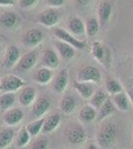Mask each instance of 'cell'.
Returning a JSON list of instances; mask_svg holds the SVG:
<instances>
[{
    "instance_id": "obj_1",
    "label": "cell",
    "mask_w": 133,
    "mask_h": 149,
    "mask_svg": "<svg viewBox=\"0 0 133 149\" xmlns=\"http://www.w3.org/2000/svg\"><path fill=\"white\" fill-rule=\"evenodd\" d=\"M119 133L117 124L111 119L106 118L100 122L96 131V143L101 148L109 149L115 144Z\"/></svg>"
},
{
    "instance_id": "obj_2",
    "label": "cell",
    "mask_w": 133,
    "mask_h": 149,
    "mask_svg": "<svg viewBox=\"0 0 133 149\" xmlns=\"http://www.w3.org/2000/svg\"><path fill=\"white\" fill-rule=\"evenodd\" d=\"M88 134L79 122L72 121L67 124L64 130V139L71 145H81L86 142Z\"/></svg>"
},
{
    "instance_id": "obj_3",
    "label": "cell",
    "mask_w": 133,
    "mask_h": 149,
    "mask_svg": "<svg viewBox=\"0 0 133 149\" xmlns=\"http://www.w3.org/2000/svg\"><path fill=\"white\" fill-rule=\"evenodd\" d=\"M53 33H54V35L57 37L58 40H61L63 42L71 45L75 49L84 50V48H86V46H88L86 41L77 39L72 34H71V33H69L68 31L64 30V29H62V28H55L54 30H53Z\"/></svg>"
},
{
    "instance_id": "obj_4",
    "label": "cell",
    "mask_w": 133,
    "mask_h": 149,
    "mask_svg": "<svg viewBox=\"0 0 133 149\" xmlns=\"http://www.w3.org/2000/svg\"><path fill=\"white\" fill-rule=\"evenodd\" d=\"M1 91L3 93H15L26 86L22 79L15 74H7L0 80Z\"/></svg>"
},
{
    "instance_id": "obj_5",
    "label": "cell",
    "mask_w": 133,
    "mask_h": 149,
    "mask_svg": "<svg viewBox=\"0 0 133 149\" xmlns=\"http://www.w3.org/2000/svg\"><path fill=\"white\" fill-rule=\"evenodd\" d=\"M101 80L100 70L93 66L83 67L77 74V81L84 83H98Z\"/></svg>"
},
{
    "instance_id": "obj_6",
    "label": "cell",
    "mask_w": 133,
    "mask_h": 149,
    "mask_svg": "<svg viewBox=\"0 0 133 149\" xmlns=\"http://www.w3.org/2000/svg\"><path fill=\"white\" fill-rule=\"evenodd\" d=\"M38 61V52L36 50L26 53L24 56L20 57L18 63L16 64L15 70L20 73L31 71Z\"/></svg>"
},
{
    "instance_id": "obj_7",
    "label": "cell",
    "mask_w": 133,
    "mask_h": 149,
    "mask_svg": "<svg viewBox=\"0 0 133 149\" xmlns=\"http://www.w3.org/2000/svg\"><path fill=\"white\" fill-rule=\"evenodd\" d=\"M44 35L41 30L37 28H31L26 31L22 36V43L27 48H35L42 43Z\"/></svg>"
},
{
    "instance_id": "obj_8",
    "label": "cell",
    "mask_w": 133,
    "mask_h": 149,
    "mask_svg": "<svg viewBox=\"0 0 133 149\" xmlns=\"http://www.w3.org/2000/svg\"><path fill=\"white\" fill-rule=\"evenodd\" d=\"M51 102L47 97H37L32 103L31 107V115L35 119L44 117V115L47 113L50 109Z\"/></svg>"
},
{
    "instance_id": "obj_9",
    "label": "cell",
    "mask_w": 133,
    "mask_h": 149,
    "mask_svg": "<svg viewBox=\"0 0 133 149\" xmlns=\"http://www.w3.org/2000/svg\"><path fill=\"white\" fill-rule=\"evenodd\" d=\"M20 50L15 45H10L7 47L5 53H4L3 59H2V66L4 69H11L16 66L20 59Z\"/></svg>"
},
{
    "instance_id": "obj_10",
    "label": "cell",
    "mask_w": 133,
    "mask_h": 149,
    "mask_svg": "<svg viewBox=\"0 0 133 149\" xmlns=\"http://www.w3.org/2000/svg\"><path fill=\"white\" fill-rule=\"evenodd\" d=\"M38 20L46 27H53L60 20V14L54 8H48L38 15Z\"/></svg>"
},
{
    "instance_id": "obj_11",
    "label": "cell",
    "mask_w": 133,
    "mask_h": 149,
    "mask_svg": "<svg viewBox=\"0 0 133 149\" xmlns=\"http://www.w3.org/2000/svg\"><path fill=\"white\" fill-rule=\"evenodd\" d=\"M24 119V111L19 107H12L6 110L3 115V122L8 126H15Z\"/></svg>"
},
{
    "instance_id": "obj_12",
    "label": "cell",
    "mask_w": 133,
    "mask_h": 149,
    "mask_svg": "<svg viewBox=\"0 0 133 149\" xmlns=\"http://www.w3.org/2000/svg\"><path fill=\"white\" fill-rule=\"evenodd\" d=\"M112 13V3L110 0H101L97 9L98 23L100 27H103L109 21Z\"/></svg>"
},
{
    "instance_id": "obj_13",
    "label": "cell",
    "mask_w": 133,
    "mask_h": 149,
    "mask_svg": "<svg viewBox=\"0 0 133 149\" xmlns=\"http://www.w3.org/2000/svg\"><path fill=\"white\" fill-rule=\"evenodd\" d=\"M17 100L22 107H30L36 100V90L33 86H24L18 93Z\"/></svg>"
},
{
    "instance_id": "obj_14",
    "label": "cell",
    "mask_w": 133,
    "mask_h": 149,
    "mask_svg": "<svg viewBox=\"0 0 133 149\" xmlns=\"http://www.w3.org/2000/svg\"><path fill=\"white\" fill-rule=\"evenodd\" d=\"M68 84H69V72L68 69H63L56 76L53 83V90L58 93H63L66 91Z\"/></svg>"
},
{
    "instance_id": "obj_15",
    "label": "cell",
    "mask_w": 133,
    "mask_h": 149,
    "mask_svg": "<svg viewBox=\"0 0 133 149\" xmlns=\"http://www.w3.org/2000/svg\"><path fill=\"white\" fill-rule=\"evenodd\" d=\"M62 121V116L60 113H52L49 116L45 117L44 125L42 128V133L43 134H49L52 133L53 131H55L56 129L59 127Z\"/></svg>"
},
{
    "instance_id": "obj_16",
    "label": "cell",
    "mask_w": 133,
    "mask_h": 149,
    "mask_svg": "<svg viewBox=\"0 0 133 149\" xmlns=\"http://www.w3.org/2000/svg\"><path fill=\"white\" fill-rule=\"evenodd\" d=\"M72 86L77 91V93L84 100H89L94 93V86L91 83H84V81H72Z\"/></svg>"
},
{
    "instance_id": "obj_17",
    "label": "cell",
    "mask_w": 133,
    "mask_h": 149,
    "mask_svg": "<svg viewBox=\"0 0 133 149\" xmlns=\"http://www.w3.org/2000/svg\"><path fill=\"white\" fill-rule=\"evenodd\" d=\"M42 64L44 67L51 70L58 68L60 64L59 56L53 49H46L42 55Z\"/></svg>"
},
{
    "instance_id": "obj_18",
    "label": "cell",
    "mask_w": 133,
    "mask_h": 149,
    "mask_svg": "<svg viewBox=\"0 0 133 149\" xmlns=\"http://www.w3.org/2000/svg\"><path fill=\"white\" fill-rule=\"evenodd\" d=\"M116 111V107L113 104V102H111L110 97H108L105 100L104 103L97 109V114H96V120L98 122L103 121L104 119L108 118V116L112 115L114 112Z\"/></svg>"
},
{
    "instance_id": "obj_19",
    "label": "cell",
    "mask_w": 133,
    "mask_h": 149,
    "mask_svg": "<svg viewBox=\"0 0 133 149\" xmlns=\"http://www.w3.org/2000/svg\"><path fill=\"white\" fill-rule=\"evenodd\" d=\"M20 24V18L17 15L15 12L8 11L2 13V15L0 16V25L4 28L7 29H12L15 28Z\"/></svg>"
},
{
    "instance_id": "obj_20",
    "label": "cell",
    "mask_w": 133,
    "mask_h": 149,
    "mask_svg": "<svg viewBox=\"0 0 133 149\" xmlns=\"http://www.w3.org/2000/svg\"><path fill=\"white\" fill-rule=\"evenodd\" d=\"M59 107L62 112L66 114H70L75 111L77 107V100L74 95H70V93H66L64 95L60 100Z\"/></svg>"
},
{
    "instance_id": "obj_21",
    "label": "cell",
    "mask_w": 133,
    "mask_h": 149,
    "mask_svg": "<svg viewBox=\"0 0 133 149\" xmlns=\"http://www.w3.org/2000/svg\"><path fill=\"white\" fill-rule=\"evenodd\" d=\"M56 49H57L58 53L60 54L63 59L65 60H70L72 58L75 57L76 55V51H75V48L72 47L71 45L67 44V43L63 42L61 40H55L54 42Z\"/></svg>"
},
{
    "instance_id": "obj_22",
    "label": "cell",
    "mask_w": 133,
    "mask_h": 149,
    "mask_svg": "<svg viewBox=\"0 0 133 149\" xmlns=\"http://www.w3.org/2000/svg\"><path fill=\"white\" fill-rule=\"evenodd\" d=\"M53 77H54V72H53V70L46 68V67H43V68H40L39 70H37V71L35 72L33 79L37 84H40V85H47V84H49L50 81H52Z\"/></svg>"
},
{
    "instance_id": "obj_23",
    "label": "cell",
    "mask_w": 133,
    "mask_h": 149,
    "mask_svg": "<svg viewBox=\"0 0 133 149\" xmlns=\"http://www.w3.org/2000/svg\"><path fill=\"white\" fill-rule=\"evenodd\" d=\"M110 100L115 105L116 109H119L121 111H127L129 109V98L125 93L121 92L112 95L110 97Z\"/></svg>"
},
{
    "instance_id": "obj_24",
    "label": "cell",
    "mask_w": 133,
    "mask_h": 149,
    "mask_svg": "<svg viewBox=\"0 0 133 149\" xmlns=\"http://www.w3.org/2000/svg\"><path fill=\"white\" fill-rule=\"evenodd\" d=\"M68 28H69L71 34L74 35H84L86 33V24L83 22L81 18L79 17H71L68 22Z\"/></svg>"
},
{
    "instance_id": "obj_25",
    "label": "cell",
    "mask_w": 133,
    "mask_h": 149,
    "mask_svg": "<svg viewBox=\"0 0 133 149\" xmlns=\"http://www.w3.org/2000/svg\"><path fill=\"white\" fill-rule=\"evenodd\" d=\"M15 137V130L12 127L7 126L0 130V148L4 149L11 145Z\"/></svg>"
},
{
    "instance_id": "obj_26",
    "label": "cell",
    "mask_w": 133,
    "mask_h": 149,
    "mask_svg": "<svg viewBox=\"0 0 133 149\" xmlns=\"http://www.w3.org/2000/svg\"><path fill=\"white\" fill-rule=\"evenodd\" d=\"M97 110L91 104H86L79 109V118L81 122H91L96 119Z\"/></svg>"
},
{
    "instance_id": "obj_27",
    "label": "cell",
    "mask_w": 133,
    "mask_h": 149,
    "mask_svg": "<svg viewBox=\"0 0 133 149\" xmlns=\"http://www.w3.org/2000/svg\"><path fill=\"white\" fill-rule=\"evenodd\" d=\"M108 97H108V93H106V91L102 90V88H98L97 91L94 92L93 97L89 98V104L97 110Z\"/></svg>"
},
{
    "instance_id": "obj_28",
    "label": "cell",
    "mask_w": 133,
    "mask_h": 149,
    "mask_svg": "<svg viewBox=\"0 0 133 149\" xmlns=\"http://www.w3.org/2000/svg\"><path fill=\"white\" fill-rule=\"evenodd\" d=\"M91 54L94 60L98 61L100 63H105V57L108 56V54L105 52V49L103 45L100 42L96 41L93 42L91 48Z\"/></svg>"
},
{
    "instance_id": "obj_29",
    "label": "cell",
    "mask_w": 133,
    "mask_h": 149,
    "mask_svg": "<svg viewBox=\"0 0 133 149\" xmlns=\"http://www.w3.org/2000/svg\"><path fill=\"white\" fill-rule=\"evenodd\" d=\"M16 102V95L14 93H4L0 95V110L6 111L12 109Z\"/></svg>"
},
{
    "instance_id": "obj_30",
    "label": "cell",
    "mask_w": 133,
    "mask_h": 149,
    "mask_svg": "<svg viewBox=\"0 0 133 149\" xmlns=\"http://www.w3.org/2000/svg\"><path fill=\"white\" fill-rule=\"evenodd\" d=\"M44 121H45V117H41L38 119H34L33 121L29 122L27 125H25L26 129L29 132V134L32 136H37L38 134L42 131L43 125H44Z\"/></svg>"
},
{
    "instance_id": "obj_31",
    "label": "cell",
    "mask_w": 133,
    "mask_h": 149,
    "mask_svg": "<svg viewBox=\"0 0 133 149\" xmlns=\"http://www.w3.org/2000/svg\"><path fill=\"white\" fill-rule=\"evenodd\" d=\"M31 135L29 134L25 126L21 127L20 130L18 131L16 135V146L18 148H23L25 147L27 144L30 142Z\"/></svg>"
},
{
    "instance_id": "obj_32",
    "label": "cell",
    "mask_w": 133,
    "mask_h": 149,
    "mask_svg": "<svg viewBox=\"0 0 133 149\" xmlns=\"http://www.w3.org/2000/svg\"><path fill=\"white\" fill-rule=\"evenodd\" d=\"M105 91L108 95H115V93H121L122 86L120 85L119 81H116L115 79L107 78L105 80Z\"/></svg>"
},
{
    "instance_id": "obj_33",
    "label": "cell",
    "mask_w": 133,
    "mask_h": 149,
    "mask_svg": "<svg viewBox=\"0 0 133 149\" xmlns=\"http://www.w3.org/2000/svg\"><path fill=\"white\" fill-rule=\"evenodd\" d=\"M100 26L98 23V20L94 17H91L86 20V33L88 37H93L98 33Z\"/></svg>"
},
{
    "instance_id": "obj_34",
    "label": "cell",
    "mask_w": 133,
    "mask_h": 149,
    "mask_svg": "<svg viewBox=\"0 0 133 149\" xmlns=\"http://www.w3.org/2000/svg\"><path fill=\"white\" fill-rule=\"evenodd\" d=\"M49 139L45 136L37 138L32 144V149H48L49 148Z\"/></svg>"
},
{
    "instance_id": "obj_35",
    "label": "cell",
    "mask_w": 133,
    "mask_h": 149,
    "mask_svg": "<svg viewBox=\"0 0 133 149\" xmlns=\"http://www.w3.org/2000/svg\"><path fill=\"white\" fill-rule=\"evenodd\" d=\"M38 0H18L19 6L22 9H30L36 5Z\"/></svg>"
},
{
    "instance_id": "obj_36",
    "label": "cell",
    "mask_w": 133,
    "mask_h": 149,
    "mask_svg": "<svg viewBox=\"0 0 133 149\" xmlns=\"http://www.w3.org/2000/svg\"><path fill=\"white\" fill-rule=\"evenodd\" d=\"M65 0H48V4L52 7H60L64 5Z\"/></svg>"
},
{
    "instance_id": "obj_37",
    "label": "cell",
    "mask_w": 133,
    "mask_h": 149,
    "mask_svg": "<svg viewBox=\"0 0 133 149\" xmlns=\"http://www.w3.org/2000/svg\"><path fill=\"white\" fill-rule=\"evenodd\" d=\"M15 2L13 0H0V5H3V6H10L13 5Z\"/></svg>"
},
{
    "instance_id": "obj_38",
    "label": "cell",
    "mask_w": 133,
    "mask_h": 149,
    "mask_svg": "<svg viewBox=\"0 0 133 149\" xmlns=\"http://www.w3.org/2000/svg\"><path fill=\"white\" fill-rule=\"evenodd\" d=\"M84 149H98V146L96 144H94L93 142H89L84 146Z\"/></svg>"
},
{
    "instance_id": "obj_39",
    "label": "cell",
    "mask_w": 133,
    "mask_h": 149,
    "mask_svg": "<svg viewBox=\"0 0 133 149\" xmlns=\"http://www.w3.org/2000/svg\"><path fill=\"white\" fill-rule=\"evenodd\" d=\"M127 97L129 98V102L133 104V88H129L127 92Z\"/></svg>"
},
{
    "instance_id": "obj_40",
    "label": "cell",
    "mask_w": 133,
    "mask_h": 149,
    "mask_svg": "<svg viewBox=\"0 0 133 149\" xmlns=\"http://www.w3.org/2000/svg\"><path fill=\"white\" fill-rule=\"evenodd\" d=\"M77 2L79 5H86V4L91 2V0H77Z\"/></svg>"
},
{
    "instance_id": "obj_41",
    "label": "cell",
    "mask_w": 133,
    "mask_h": 149,
    "mask_svg": "<svg viewBox=\"0 0 133 149\" xmlns=\"http://www.w3.org/2000/svg\"><path fill=\"white\" fill-rule=\"evenodd\" d=\"M4 149H15V147L14 146H8V147H6V148H4Z\"/></svg>"
},
{
    "instance_id": "obj_42",
    "label": "cell",
    "mask_w": 133,
    "mask_h": 149,
    "mask_svg": "<svg viewBox=\"0 0 133 149\" xmlns=\"http://www.w3.org/2000/svg\"><path fill=\"white\" fill-rule=\"evenodd\" d=\"M0 92H1V84H0Z\"/></svg>"
},
{
    "instance_id": "obj_43",
    "label": "cell",
    "mask_w": 133,
    "mask_h": 149,
    "mask_svg": "<svg viewBox=\"0 0 133 149\" xmlns=\"http://www.w3.org/2000/svg\"><path fill=\"white\" fill-rule=\"evenodd\" d=\"M13 1H14V2H15V1H18V0H13Z\"/></svg>"
},
{
    "instance_id": "obj_44",
    "label": "cell",
    "mask_w": 133,
    "mask_h": 149,
    "mask_svg": "<svg viewBox=\"0 0 133 149\" xmlns=\"http://www.w3.org/2000/svg\"><path fill=\"white\" fill-rule=\"evenodd\" d=\"M132 134H133V128H132Z\"/></svg>"
}]
</instances>
